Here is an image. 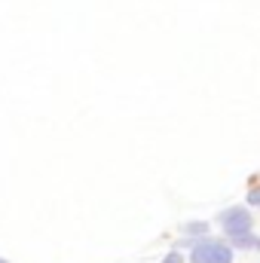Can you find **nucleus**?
Segmentation results:
<instances>
[{"label":"nucleus","mask_w":260,"mask_h":263,"mask_svg":"<svg viewBox=\"0 0 260 263\" xmlns=\"http://www.w3.org/2000/svg\"><path fill=\"white\" fill-rule=\"evenodd\" d=\"M233 248L227 239H214V236H205L199 239L190 251V263H233Z\"/></svg>","instance_id":"nucleus-1"},{"label":"nucleus","mask_w":260,"mask_h":263,"mask_svg":"<svg viewBox=\"0 0 260 263\" xmlns=\"http://www.w3.org/2000/svg\"><path fill=\"white\" fill-rule=\"evenodd\" d=\"M217 223L224 227L227 239L230 236H242V233H254V214L248 205H230L217 214Z\"/></svg>","instance_id":"nucleus-2"},{"label":"nucleus","mask_w":260,"mask_h":263,"mask_svg":"<svg viewBox=\"0 0 260 263\" xmlns=\"http://www.w3.org/2000/svg\"><path fill=\"white\" fill-rule=\"evenodd\" d=\"M233 251H260V236L257 233H242V236H230L227 239Z\"/></svg>","instance_id":"nucleus-3"},{"label":"nucleus","mask_w":260,"mask_h":263,"mask_svg":"<svg viewBox=\"0 0 260 263\" xmlns=\"http://www.w3.org/2000/svg\"><path fill=\"white\" fill-rule=\"evenodd\" d=\"M208 220H187L184 227H181V236L184 239H205L208 236Z\"/></svg>","instance_id":"nucleus-4"},{"label":"nucleus","mask_w":260,"mask_h":263,"mask_svg":"<svg viewBox=\"0 0 260 263\" xmlns=\"http://www.w3.org/2000/svg\"><path fill=\"white\" fill-rule=\"evenodd\" d=\"M248 205L260 208V184H257V181H254V184L248 187Z\"/></svg>","instance_id":"nucleus-5"},{"label":"nucleus","mask_w":260,"mask_h":263,"mask_svg":"<svg viewBox=\"0 0 260 263\" xmlns=\"http://www.w3.org/2000/svg\"><path fill=\"white\" fill-rule=\"evenodd\" d=\"M159 263H184V254L172 248V251H169V254H165V257H162V260H159Z\"/></svg>","instance_id":"nucleus-6"},{"label":"nucleus","mask_w":260,"mask_h":263,"mask_svg":"<svg viewBox=\"0 0 260 263\" xmlns=\"http://www.w3.org/2000/svg\"><path fill=\"white\" fill-rule=\"evenodd\" d=\"M0 263H6V260H3V257H0Z\"/></svg>","instance_id":"nucleus-7"}]
</instances>
